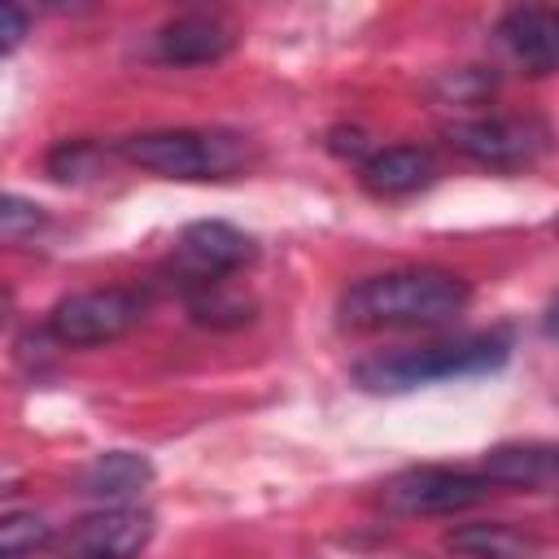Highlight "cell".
<instances>
[{"label":"cell","mask_w":559,"mask_h":559,"mask_svg":"<svg viewBox=\"0 0 559 559\" xmlns=\"http://www.w3.org/2000/svg\"><path fill=\"white\" fill-rule=\"evenodd\" d=\"M445 144L485 170H528L550 148V127L533 114H476L445 127Z\"/></svg>","instance_id":"cell-5"},{"label":"cell","mask_w":559,"mask_h":559,"mask_svg":"<svg viewBox=\"0 0 559 559\" xmlns=\"http://www.w3.org/2000/svg\"><path fill=\"white\" fill-rule=\"evenodd\" d=\"M13 306H17V297H13V288L9 284H0V328L13 319Z\"/></svg>","instance_id":"cell-21"},{"label":"cell","mask_w":559,"mask_h":559,"mask_svg":"<svg viewBox=\"0 0 559 559\" xmlns=\"http://www.w3.org/2000/svg\"><path fill=\"white\" fill-rule=\"evenodd\" d=\"M148 314V293L131 288V284H109V288H83L61 297L48 319L44 332L48 341L66 345V349H92V345H109L122 341L127 332H135Z\"/></svg>","instance_id":"cell-4"},{"label":"cell","mask_w":559,"mask_h":559,"mask_svg":"<svg viewBox=\"0 0 559 559\" xmlns=\"http://www.w3.org/2000/svg\"><path fill=\"white\" fill-rule=\"evenodd\" d=\"M153 542V511L127 502V507H96L83 520H74L57 542V559H140Z\"/></svg>","instance_id":"cell-8"},{"label":"cell","mask_w":559,"mask_h":559,"mask_svg":"<svg viewBox=\"0 0 559 559\" xmlns=\"http://www.w3.org/2000/svg\"><path fill=\"white\" fill-rule=\"evenodd\" d=\"M502 48L533 79H546L559 61V13L546 4H520L498 22Z\"/></svg>","instance_id":"cell-10"},{"label":"cell","mask_w":559,"mask_h":559,"mask_svg":"<svg viewBox=\"0 0 559 559\" xmlns=\"http://www.w3.org/2000/svg\"><path fill=\"white\" fill-rule=\"evenodd\" d=\"M105 166V148L96 140H61L57 148H48L44 157V170L57 179V183H83L92 175H100Z\"/></svg>","instance_id":"cell-18"},{"label":"cell","mask_w":559,"mask_h":559,"mask_svg":"<svg viewBox=\"0 0 559 559\" xmlns=\"http://www.w3.org/2000/svg\"><path fill=\"white\" fill-rule=\"evenodd\" d=\"M245 262H253V240L223 218H201L179 231L175 253H170V275L179 293H188V288L231 280Z\"/></svg>","instance_id":"cell-7"},{"label":"cell","mask_w":559,"mask_h":559,"mask_svg":"<svg viewBox=\"0 0 559 559\" xmlns=\"http://www.w3.org/2000/svg\"><path fill=\"white\" fill-rule=\"evenodd\" d=\"M183 306H188L192 323H201V328H240V323L253 319V301L245 293H236L231 280L205 284V288H188Z\"/></svg>","instance_id":"cell-15"},{"label":"cell","mask_w":559,"mask_h":559,"mask_svg":"<svg viewBox=\"0 0 559 559\" xmlns=\"http://www.w3.org/2000/svg\"><path fill=\"white\" fill-rule=\"evenodd\" d=\"M26 31H31L26 9H17V4H4V0H0V52H13V48L26 39Z\"/></svg>","instance_id":"cell-20"},{"label":"cell","mask_w":559,"mask_h":559,"mask_svg":"<svg viewBox=\"0 0 559 559\" xmlns=\"http://www.w3.org/2000/svg\"><path fill=\"white\" fill-rule=\"evenodd\" d=\"M480 476L498 489H550L555 485V445L550 441H502L485 450Z\"/></svg>","instance_id":"cell-13"},{"label":"cell","mask_w":559,"mask_h":559,"mask_svg":"<svg viewBox=\"0 0 559 559\" xmlns=\"http://www.w3.org/2000/svg\"><path fill=\"white\" fill-rule=\"evenodd\" d=\"M240 44L236 26L218 13H179L157 26L153 35V57L166 66H214L231 57Z\"/></svg>","instance_id":"cell-9"},{"label":"cell","mask_w":559,"mask_h":559,"mask_svg":"<svg viewBox=\"0 0 559 559\" xmlns=\"http://www.w3.org/2000/svg\"><path fill=\"white\" fill-rule=\"evenodd\" d=\"M511 358V336L489 332H463L411 349H389L354 362V384L367 393H411L437 380H463V376H489Z\"/></svg>","instance_id":"cell-2"},{"label":"cell","mask_w":559,"mask_h":559,"mask_svg":"<svg viewBox=\"0 0 559 559\" xmlns=\"http://www.w3.org/2000/svg\"><path fill=\"white\" fill-rule=\"evenodd\" d=\"M472 306V284L450 266H393L341 288L336 323L345 332H428Z\"/></svg>","instance_id":"cell-1"},{"label":"cell","mask_w":559,"mask_h":559,"mask_svg":"<svg viewBox=\"0 0 559 559\" xmlns=\"http://www.w3.org/2000/svg\"><path fill=\"white\" fill-rule=\"evenodd\" d=\"M48 231V210L31 197L17 192H0V249H17L31 245Z\"/></svg>","instance_id":"cell-17"},{"label":"cell","mask_w":559,"mask_h":559,"mask_svg":"<svg viewBox=\"0 0 559 559\" xmlns=\"http://www.w3.org/2000/svg\"><path fill=\"white\" fill-rule=\"evenodd\" d=\"M127 166L162 179H231L253 166V144L223 127H157L118 140L114 148Z\"/></svg>","instance_id":"cell-3"},{"label":"cell","mask_w":559,"mask_h":559,"mask_svg":"<svg viewBox=\"0 0 559 559\" xmlns=\"http://www.w3.org/2000/svg\"><path fill=\"white\" fill-rule=\"evenodd\" d=\"M328 148H332L341 162L362 166V162L371 157V135L358 131V127H332V131H328Z\"/></svg>","instance_id":"cell-19"},{"label":"cell","mask_w":559,"mask_h":559,"mask_svg":"<svg viewBox=\"0 0 559 559\" xmlns=\"http://www.w3.org/2000/svg\"><path fill=\"white\" fill-rule=\"evenodd\" d=\"M358 179L371 197L380 201H397L411 197L419 188H428L437 179V157L424 144H389V148H371V157L358 166Z\"/></svg>","instance_id":"cell-11"},{"label":"cell","mask_w":559,"mask_h":559,"mask_svg":"<svg viewBox=\"0 0 559 559\" xmlns=\"http://www.w3.org/2000/svg\"><path fill=\"white\" fill-rule=\"evenodd\" d=\"M445 550L459 559H550V546L507 520H472L445 533Z\"/></svg>","instance_id":"cell-12"},{"label":"cell","mask_w":559,"mask_h":559,"mask_svg":"<svg viewBox=\"0 0 559 559\" xmlns=\"http://www.w3.org/2000/svg\"><path fill=\"white\" fill-rule=\"evenodd\" d=\"M153 463L135 450H105L79 467V493L96 498L100 507H127L140 489H148Z\"/></svg>","instance_id":"cell-14"},{"label":"cell","mask_w":559,"mask_h":559,"mask_svg":"<svg viewBox=\"0 0 559 559\" xmlns=\"http://www.w3.org/2000/svg\"><path fill=\"white\" fill-rule=\"evenodd\" d=\"M489 493L493 485L480 472L424 463V467H406L389 476L380 489V502L393 515H459V511L480 507Z\"/></svg>","instance_id":"cell-6"},{"label":"cell","mask_w":559,"mask_h":559,"mask_svg":"<svg viewBox=\"0 0 559 559\" xmlns=\"http://www.w3.org/2000/svg\"><path fill=\"white\" fill-rule=\"evenodd\" d=\"M57 528L35 515V511H13L0 515V559H35L44 550H52Z\"/></svg>","instance_id":"cell-16"}]
</instances>
